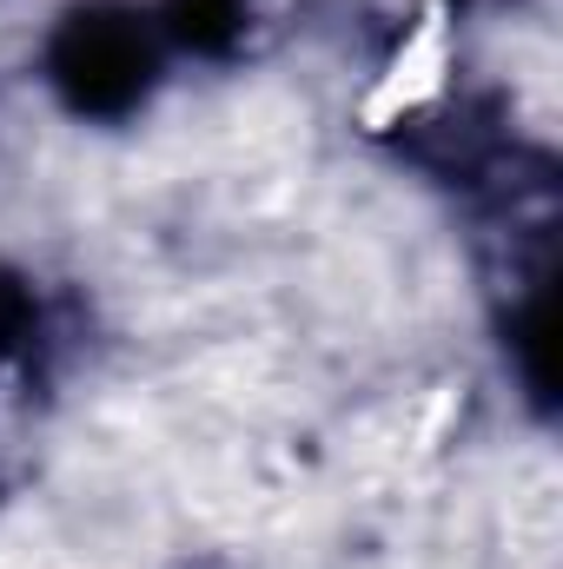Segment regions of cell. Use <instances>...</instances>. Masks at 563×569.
Wrapping results in <instances>:
<instances>
[{
	"label": "cell",
	"mask_w": 563,
	"mask_h": 569,
	"mask_svg": "<svg viewBox=\"0 0 563 569\" xmlns=\"http://www.w3.org/2000/svg\"><path fill=\"white\" fill-rule=\"evenodd\" d=\"M451 60H457V33H451V7L424 0L418 20L398 33V47L385 53V67L372 73V87L358 93V127L365 133H392L412 113H424L444 87H451Z\"/></svg>",
	"instance_id": "cell-1"
}]
</instances>
